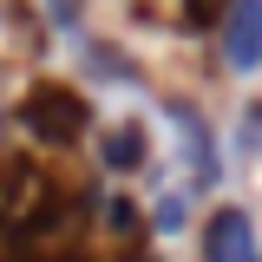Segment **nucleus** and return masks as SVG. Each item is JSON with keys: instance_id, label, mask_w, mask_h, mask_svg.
<instances>
[{"instance_id": "1", "label": "nucleus", "mask_w": 262, "mask_h": 262, "mask_svg": "<svg viewBox=\"0 0 262 262\" xmlns=\"http://www.w3.org/2000/svg\"><path fill=\"white\" fill-rule=\"evenodd\" d=\"M203 262H262L256 223H249L243 210H216L210 229H203Z\"/></svg>"}, {"instance_id": "2", "label": "nucleus", "mask_w": 262, "mask_h": 262, "mask_svg": "<svg viewBox=\"0 0 262 262\" xmlns=\"http://www.w3.org/2000/svg\"><path fill=\"white\" fill-rule=\"evenodd\" d=\"M223 59H229V72H256L262 66V0H236V7H229Z\"/></svg>"}, {"instance_id": "3", "label": "nucleus", "mask_w": 262, "mask_h": 262, "mask_svg": "<svg viewBox=\"0 0 262 262\" xmlns=\"http://www.w3.org/2000/svg\"><path fill=\"white\" fill-rule=\"evenodd\" d=\"M105 151H112L105 164H118V170H125V164H138V151H144V144H138V131H118V138H112Z\"/></svg>"}]
</instances>
